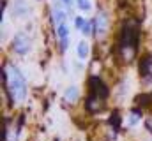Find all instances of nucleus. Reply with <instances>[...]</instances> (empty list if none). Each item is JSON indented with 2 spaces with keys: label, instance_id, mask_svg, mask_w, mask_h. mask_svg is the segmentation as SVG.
<instances>
[{
  "label": "nucleus",
  "instance_id": "3",
  "mask_svg": "<svg viewBox=\"0 0 152 141\" xmlns=\"http://www.w3.org/2000/svg\"><path fill=\"white\" fill-rule=\"evenodd\" d=\"M136 41H138V30H136V27H134L131 21L124 23V27H122V30H120V39H118L120 48H122V49H129V51L134 53Z\"/></svg>",
  "mask_w": 152,
  "mask_h": 141
},
{
  "label": "nucleus",
  "instance_id": "10",
  "mask_svg": "<svg viewBox=\"0 0 152 141\" xmlns=\"http://www.w3.org/2000/svg\"><path fill=\"white\" fill-rule=\"evenodd\" d=\"M18 11H20V16H25V14L28 12V7L25 5V2H23V0H16L14 9H12V14H14V16H18Z\"/></svg>",
  "mask_w": 152,
  "mask_h": 141
},
{
  "label": "nucleus",
  "instance_id": "1",
  "mask_svg": "<svg viewBox=\"0 0 152 141\" xmlns=\"http://www.w3.org/2000/svg\"><path fill=\"white\" fill-rule=\"evenodd\" d=\"M5 72H7V90L11 94V99L14 102H23L27 97V83L23 74L14 65H7Z\"/></svg>",
  "mask_w": 152,
  "mask_h": 141
},
{
  "label": "nucleus",
  "instance_id": "16",
  "mask_svg": "<svg viewBox=\"0 0 152 141\" xmlns=\"http://www.w3.org/2000/svg\"><path fill=\"white\" fill-rule=\"evenodd\" d=\"M64 5H67V7H71V4H73V0H60Z\"/></svg>",
  "mask_w": 152,
  "mask_h": 141
},
{
  "label": "nucleus",
  "instance_id": "11",
  "mask_svg": "<svg viewBox=\"0 0 152 141\" xmlns=\"http://www.w3.org/2000/svg\"><path fill=\"white\" fill-rule=\"evenodd\" d=\"M66 99L71 101V102H75L76 99H78V88H76V86H67V90H66Z\"/></svg>",
  "mask_w": 152,
  "mask_h": 141
},
{
  "label": "nucleus",
  "instance_id": "7",
  "mask_svg": "<svg viewBox=\"0 0 152 141\" xmlns=\"http://www.w3.org/2000/svg\"><path fill=\"white\" fill-rule=\"evenodd\" d=\"M142 74L143 76H151V81H152V57L151 55L143 57V60H142Z\"/></svg>",
  "mask_w": 152,
  "mask_h": 141
},
{
  "label": "nucleus",
  "instance_id": "2",
  "mask_svg": "<svg viewBox=\"0 0 152 141\" xmlns=\"http://www.w3.org/2000/svg\"><path fill=\"white\" fill-rule=\"evenodd\" d=\"M88 86H90V94H88V102H87V109L90 113H97L103 106H104V99L108 95V88L106 85L99 79V78H90L88 79Z\"/></svg>",
  "mask_w": 152,
  "mask_h": 141
},
{
  "label": "nucleus",
  "instance_id": "14",
  "mask_svg": "<svg viewBox=\"0 0 152 141\" xmlns=\"http://www.w3.org/2000/svg\"><path fill=\"white\" fill-rule=\"evenodd\" d=\"M85 23H87V21H85L81 16H76V18H75V27L78 28V30H81V28L85 27Z\"/></svg>",
  "mask_w": 152,
  "mask_h": 141
},
{
  "label": "nucleus",
  "instance_id": "6",
  "mask_svg": "<svg viewBox=\"0 0 152 141\" xmlns=\"http://www.w3.org/2000/svg\"><path fill=\"white\" fill-rule=\"evenodd\" d=\"M57 35H58V46H60V51L64 53L69 46V30H67V25L62 23V25H57Z\"/></svg>",
  "mask_w": 152,
  "mask_h": 141
},
{
  "label": "nucleus",
  "instance_id": "12",
  "mask_svg": "<svg viewBox=\"0 0 152 141\" xmlns=\"http://www.w3.org/2000/svg\"><path fill=\"white\" fill-rule=\"evenodd\" d=\"M94 32H96V30H94V20H92V21H87L85 27L81 28V34L83 35H90V34H94Z\"/></svg>",
  "mask_w": 152,
  "mask_h": 141
},
{
  "label": "nucleus",
  "instance_id": "5",
  "mask_svg": "<svg viewBox=\"0 0 152 141\" xmlns=\"http://www.w3.org/2000/svg\"><path fill=\"white\" fill-rule=\"evenodd\" d=\"M106 28H108V16H106V12H99L96 18H94V35H97V37H101V35H104L106 32Z\"/></svg>",
  "mask_w": 152,
  "mask_h": 141
},
{
  "label": "nucleus",
  "instance_id": "8",
  "mask_svg": "<svg viewBox=\"0 0 152 141\" xmlns=\"http://www.w3.org/2000/svg\"><path fill=\"white\" fill-rule=\"evenodd\" d=\"M53 21H55L57 25L66 23V11L60 9V7H53Z\"/></svg>",
  "mask_w": 152,
  "mask_h": 141
},
{
  "label": "nucleus",
  "instance_id": "15",
  "mask_svg": "<svg viewBox=\"0 0 152 141\" xmlns=\"http://www.w3.org/2000/svg\"><path fill=\"white\" fill-rule=\"evenodd\" d=\"M138 120H140V115H138L136 111H134V113H131V116H129V125H134Z\"/></svg>",
  "mask_w": 152,
  "mask_h": 141
},
{
  "label": "nucleus",
  "instance_id": "13",
  "mask_svg": "<svg viewBox=\"0 0 152 141\" xmlns=\"http://www.w3.org/2000/svg\"><path fill=\"white\" fill-rule=\"evenodd\" d=\"M76 5L81 11H90V0H76Z\"/></svg>",
  "mask_w": 152,
  "mask_h": 141
},
{
  "label": "nucleus",
  "instance_id": "4",
  "mask_svg": "<svg viewBox=\"0 0 152 141\" xmlns=\"http://www.w3.org/2000/svg\"><path fill=\"white\" fill-rule=\"evenodd\" d=\"M30 44H32L30 42V37L27 34H23V32L16 34L14 41H12V48H14V51L18 55H27L30 51Z\"/></svg>",
  "mask_w": 152,
  "mask_h": 141
},
{
  "label": "nucleus",
  "instance_id": "9",
  "mask_svg": "<svg viewBox=\"0 0 152 141\" xmlns=\"http://www.w3.org/2000/svg\"><path fill=\"white\" fill-rule=\"evenodd\" d=\"M76 53H78V58H80V60H85V58L88 57V44H87L85 41L78 42V46H76Z\"/></svg>",
  "mask_w": 152,
  "mask_h": 141
}]
</instances>
